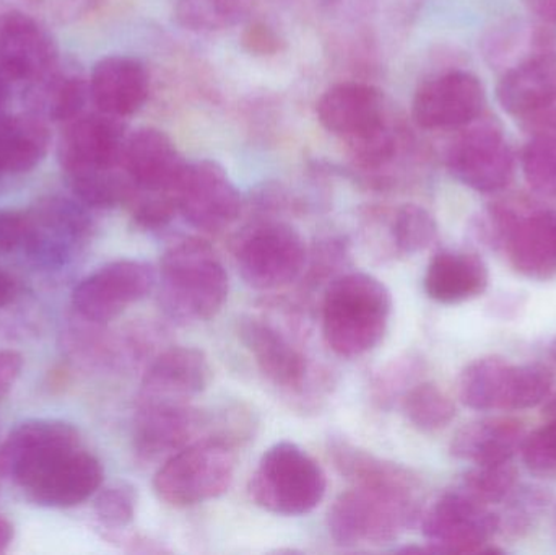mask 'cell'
Wrapping results in <instances>:
<instances>
[{
  "label": "cell",
  "instance_id": "obj_1",
  "mask_svg": "<svg viewBox=\"0 0 556 555\" xmlns=\"http://www.w3.org/2000/svg\"><path fill=\"white\" fill-rule=\"evenodd\" d=\"M391 313V292L381 280L366 273L343 274L324 293V341L340 357H362L384 339Z\"/></svg>",
  "mask_w": 556,
  "mask_h": 555
},
{
  "label": "cell",
  "instance_id": "obj_2",
  "mask_svg": "<svg viewBox=\"0 0 556 555\" xmlns=\"http://www.w3.org/2000/svg\"><path fill=\"white\" fill-rule=\"evenodd\" d=\"M160 302L176 321L195 323L214 318L230 292L228 273L208 241L182 238L160 261Z\"/></svg>",
  "mask_w": 556,
  "mask_h": 555
},
{
  "label": "cell",
  "instance_id": "obj_3",
  "mask_svg": "<svg viewBox=\"0 0 556 555\" xmlns=\"http://www.w3.org/2000/svg\"><path fill=\"white\" fill-rule=\"evenodd\" d=\"M235 468V440L217 433L169 456L156 471L153 489L172 507H194L224 495L233 482Z\"/></svg>",
  "mask_w": 556,
  "mask_h": 555
},
{
  "label": "cell",
  "instance_id": "obj_4",
  "mask_svg": "<svg viewBox=\"0 0 556 555\" xmlns=\"http://www.w3.org/2000/svg\"><path fill=\"white\" fill-rule=\"evenodd\" d=\"M418 495L420 492L353 485L330 507V537L342 546L392 543L420 515Z\"/></svg>",
  "mask_w": 556,
  "mask_h": 555
},
{
  "label": "cell",
  "instance_id": "obj_5",
  "mask_svg": "<svg viewBox=\"0 0 556 555\" xmlns=\"http://www.w3.org/2000/svg\"><path fill=\"white\" fill-rule=\"evenodd\" d=\"M326 489V475L313 456L296 443L278 442L261 456L248 491L270 514L301 517L323 502Z\"/></svg>",
  "mask_w": 556,
  "mask_h": 555
},
{
  "label": "cell",
  "instance_id": "obj_6",
  "mask_svg": "<svg viewBox=\"0 0 556 555\" xmlns=\"http://www.w3.org/2000/svg\"><path fill=\"white\" fill-rule=\"evenodd\" d=\"M13 481L42 507H75L100 491L103 466L80 442L52 446L20 466Z\"/></svg>",
  "mask_w": 556,
  "mask_h": 555
},
{
  "label": "cell",
  "instance_id": "obj_7",
  "mask_svg": "<svg viewBox=\"0 0 556 555\" xmlns=\"http://www.w3.org/2000/svg\"><path fill=\"white\" fill-rule=\"evenodd\" d=\"M554 383V374L544 365H513L490 355L464 368L459 398L473 411H526L545 403Z\"/></svg>",
  "mask_w": 556,
  "mask_h": 555
},
{
  "label": "cell",
  "instance_id": "obj_8",
  "mask_svg": "<svg viewBox=\"0 0 556 555\" xmlns=\"http://www.w3.org/2000/svg\"><path fill=\"white\" fill-rule=\"evenodd\" d=\"M237 264L251 289H283L306 269L303 238L283 222H264L243 235L237 244Z\"/></svg>",
  "mask_w": 556,
  "mask_h": 555
},
{
  "label": "cell",
  "instance_id": "obj_9",
  "mask_svg": "<svg viewBox=\"0 0 556 555\" xmlns=\"http://www.w3.org/2000/svg\"><path fill=\"white\" fill-rule=\"evenodd\" d=\"M428 551L443 554L495 553L490 541L498 534V514L464 494L444 492L421 518Z\"/></svg>",
  "mask_w": 556,
  "mask_h": 555
},
{
  "label": "cell",
  "instance_id": "obj_10",
  "mask_svg": "<svg viewBox=\"0 0 556 555\" xmlns=\"http://www.w3.org/2000/svg\"><path fill=\"white\" fill-rule=\"evenodd\" d=\"M26 214V240L23 251L39 266L61 267L71 263L91 234V218L71 199H39Z\"/></svg>",
  "mask_w": 556,
  "mask_h": 555
},
{
  "label": "cell",
  "instance_id": "obj_11",
  "mask_svg": "<svg viewBox=\"0 0 556 555\" xmlns=\"http://www.w3.org/2000/svg\"><path fill=\"white\" fill-rule=\"evenodd\" d=\"M156 280L159 274L146 261H113L75 287L72 303L87 321H113L130 305L146 299L156 286Z\"/></svg>",
  "mask_w": 556,
  "mask_h": 555
},
{
  "label": "cell",
  "instance_id": "obj_12",
  "mask_svg": "<svg viewBox=\"0 0 556 555\" xmlns=\"http://www.w3.org/2000/svg\"><path fill=\"white\" fill-rule=\"evenodd\" d=\"M179 214L189 225L207 234L230 227L241 212V194L220 163H188L175 189Z\"/></svg>",
  "mask_w": 556,
  "mask_h": 555
},
{
  "label": "cell",
  "instance_id": "obj_13",
  "mask_svg": "<svg viewBox=\"0 0 556 555\" xmlns=\"http://www.w3.org/2000/svg\"><path fill=\"white\" fill-rule=\"evenodd\" d=\"M127 136L123 123L110 114H78L65 123L58 142V160L67 178L123 168Z\"/></svg>",
  "mask_w": 556,
  "mask_h": 555
},
{
  "label": "cell",
  "instance_id": "obj_14",
  "mask_svg": "<svg viewBox=\"0 0 556 555\" xmlns=\"http://www.w3.org/2000/svg\"><path fill=\"white\" fill-rule=\"evenodd\" d=\"M446 163L457 181L479 192L502 191L515 175V153L493 124L460 134L450 147Z\"/></svg>",
  "mask_w": 556,
  "mask_h": 555
},
{
  "label": "cell",
  "instance_id": "obj_15",
  "mask_svg": "<svg viewBox=\"0 0 556 555\" xmlns=\"http://www.w3.org/2000/svg\"><path fill=\"white\" fill-rule=\"evenodd\" d=\"M485 88L470 72L454 71L431 78L415 93L412 114L428 130L469 126L485 108Z\"/></svg>",
  "mask_w": 556,
  "mask_h": 555
},
{
  "label": "cell",
  "instance_id": "obj_16",
  "mask_svg": "<svg viewBox=\"0 0 556 555\" xmlns=\"http://www.w3.org/2000/svg\"><path fill=\"white\" fill-rule=\"evenodd\" d=\"M204 426V414L189 403L139 401L134 450L143 462H155L163 456L168 459L198 440Z\"/></svg>",
  "mask_w": 556,
  "mask_h": 555
},
{
  "label": "cell",
  "instance_id": "obj_17",
  "mask_svg": "<svg viewBox=\"0 0 556 555\" xmlns=\"http://www.w3.org/2000/svg\"><path fill=\"white\" fill-rule=\"evenodd\" d=\"M51 33L33 16L16 10L0 13V77L33 81L58 62Z\"/></svg>",
  "mask_w": 556,
  "mask_h": 555
},
{
  "label": "cell",
  "instance_id": "obj_18",
  "mask_svg": "<svg viewBox=\"0 0 556 555\" xmlns=\"http://www.w3.org/2000/svg\"><path fill=\"white\" fill-rule=\"evenodd\" d=\"M186 165L175 142L163 130L143 127L127 137L123 168L136 191L175 194Z\"/></svg>",
  "mask_w": 556,
  "mask_h": 555
},
{
  "label": "cell",
  "instance_id": "obj_19",
  "mask_svg": "<svg viewBox=\"0 0 556 555\" xmlns=\"http://www.w3.org/2000/svg\"><path fill=\"white\" fill-rule=\"evenodd\" d=\"M212 381L207 355L195 348H172L160 354L147 368L139 401L188 403L204 393Z\"/></svg>",
  "mask_w": 556,
  "mask_h": 555
},
{
  "label": "cell",
  "instance_id": "obj_20",
  "mask_svg": "<svg viewBox=\"0 0 556 555\" xmlns=\"http://www.w3.org/2000/svg\"><path fill=\"white\" fill-rule=\"evenodd\" d=\"M240 338L270 383L294 393L303 390L309 371L306 357L277 326L250 316L240 323Z\"/></svg>",
  "mask_w": 556,
  "mask_h": 555
},
{
  "label": "cell",
  "instance_id": "obj_21",
  "mask_svg": "<svg viewBox=\"0 0 556 555\" xmlns=\"http://www.w3.org/2000/svg\"><path fill=\"white\" fill-rule=\"evenodd\" d=\"M316 111L324 129L346 142L386 124L381 91L359 81H343L324 91Z\"/></svg>",
  "mask_w": 556,
  "mask_h": 555
},
{
  "label": "cell",
  "instance_id": "obj_22",
  "mask_svg": "<svg viewBox=\"0 0 556 555\" xmlns=\"http://www.w3.org/2000/svg\"><path fill=\"white\" fill-rule=\"evenodd\" d=\"M90 98L101 113L123 119L146 104L150 78L146 65L130 55H108L91 71Z\"/></svg>",
  "mask_w": 556,
  "mask_h": 555
},
{
  "label": "cell",
  "instance_id": "obj_23",
  "mask_svg": "<svg viewBox=\"0 0 556 555\" xmlns=\"http://www.w3.org/2000/svg\"><path fill=\"white\" fill-rule=\"evenodd\" d=\"M503 110L513 116H531L556 98V51L542 49L509 68L496 88Z\"/></svg>",
  "mask_w": 556,
  "mask_h": 555
},
{
  "label": "cell",
  "instance_id": "obj_24",
  "mask_svg": "<svg viewBox=\"0 0 556 555\" xmlns=\"http://www.w3.org/2000/svg\"><path fill=\"white\" fill-rule=\"evenodd\" d=\"M516 273L532 280L556 277V212L519 215L505 248Z\"/></svg>",
  "mask_w": 556,
  "mask_h": 555
},
{
  "label": "cell",
  "instance_id": "obj_25",
  "mask_svg": "<svg viewBox=\"0 0 556 555\" xmlns=\"http://www.w3.org/2000/svg\"><path fill=\"white\" fill-rule=\"evenodd\" d=\"M489 280V267L479 254L441 251L428 264L424 286L434 302L454 305L482 295Z\"/></svg>",
  "mask_w": 556,
  "mask_h": 555
},
{
  "label": "cell",
  "instance_id": "obj_26",
  "mask_svg": "<svg viewBox=\"0 0 556 555\" xmlns=\"http://www.w3.org/2000/svg\"><path fill=\"white\" fill-rule=\"evenodd\" d=\"M525 439V427L519 420L506 417L473 420L457 430L450 452L460 462L496 465L511 462L516 453L521 452Z\"/></svg>",
  "mask_w": 556,
  "mask_h": 555
},
{
  "label": "cell",
  "instance_id": "obj_27",
  "mask_svg": "<svg viewBox=\"0 0 556 555\" xmlns=\"http://www.w3.org/2000/svg\"><path fill=\"white\" fill-rule=\"evenodd\" d=\"M90 97L88 84L80 68L75 64L55 62L45 74L29 81L28 101L33 114L42 119L67 123L84 113Z\"/></svg>",
  "mask_w": 556,
  "mask_h": 555
},
{
  "label": "cell",
  "instance_id": "obj_28",
  "mask_svg": "<svg viewBox=\"0 0 556 555\" xmlns=\"http://www.w3.org/2000/svg\"><path fill=\"white\" fill-rule=\"evenodd\" d=\"M51 133L38 114L0 119V179L31 172L48 155Z\"/></svg>",
  "mask_w": 556,
  "mask_h": 555
},
{
  "label": "cell",
  "instance_id": "obj_29",
  "mask_svg": "<svg viewBox=\"0 0 556 555\" xmlns=\"http://www.w3.org/2000/svg\"><path fill=\"white\" fill-rule=\"evenodd\" d=\"M330 458L343 478L353 485L391 489V491H420V482L410 469L376 458L371 453L345 440L330 442Z\"/></svg>",
  "mask_w": 556,
  "mask_h": 555
},
{
  "label": "cell",
  "instance_id": "obj_30",
  "mask_svg": "<svg viewBox=\"0 0 556 555\" xmlns=\"http://www.w3.org/2000/svg\"><path fill=\"white\" fill-rule=\"evenodd\" d=\"M72 442H80V436L71 424L45 419L20 424L0 445V478L12 479L23 463L42 450Z\"/></svg>",
  "mask_w": 556,
  "mask_h": 555
},
{
  "label": "cell",
  "instance_id": "obj_31",
  "mask_svg": "<svg viewBox=\"0 0 556 555\" xmlns=\"http://www.w3.org/2000/svg\"><path fill=\"white\" fill-rule=\"evenodd\" d=\"M402 409L408 422L425 433L446 429L456 417V404L438 384L421 381L402 398Z\"/></svg>",
  "mask_w": 556,
  "mask_h": 555
},
{
  "label": "cell",
  "instance_id": "obj_32",
  "mask_svg": "<svg viewBox=\"0 0 556 555\" xmlns=\"http://www.w3.org/2000/svg\"><path fill=\"white\" fill-rule=\"evenodd\" d=\"M547 489L538 485H518L505 501V510L498 514V533L509 540H521L531 533L551 505Z\"/></svg>",
  "mask_w": 556,
  "mask_h": 555
},
{
  "label": "cell",
  "instance_id": "obj_33",
  "mask_svg": "<svg viewBox=\"0 0 556 555\" xmlns=\"http://www.w3.org/2000/svg\"><path fill=\"white\" fill-rule=\"evenodd\" d=\"M518 488V471L511 462L496 465H473L460 479L457 489L485 507L505 504Z\"/></svg>",
  "mask_w": 556,
  "mask_h": 555
},
{
  "label": "cell",
  "instance_id": "obj_34",
  "mask_svg": "<svg viewBox=\"0 0 556 555\" xmlns=\"http://www.w3.org/2000/svg\"><path fill=\"white\" fill-rule=\"evenodd\" d=\"M438 238V224L433 215L417 204H405L394 214L391 240L394 250L404 256L428 250Z\"/></svg>",
  "mask_w": 556,
  "mask_h": 555
},
{
  "label": "cell",
  "instance_id": "obj_35",
  "mask_svg": "<svg viewBox=\"0 0 556 555\" xmlns=\"http://www.w3.org/2000/svg\"><path fill=\"white\" fill-rule=\"evenodd\" d=\"M521 163L529 186L556 198V136L538 134L522 150Z\"/></svg>",
  "mask_w": 556,
  "mask_h": 555
},
{
  "label": "cell",
  "instance_id": "obj_36",
  "mask_svg": "<svg viewBox=\"0 0 556 555\" xmlns=\"http://www.w3.org/2000/svg\"><path fill=\"white\" fill-rule=\"evenodd\" d=\"M238 0H178L176 18L195 31H214L233 25L240 16Z\"/></svg>",
  "mask_w": 556,
  "mask_h": 555
},
{
  "label": "cell",
  "instance_id": "obj_37",
  "mask_svg": "<svg viewBox=\"0 0 556 555\" xmlns=\"http://www.w3.org/2000/svg\"><path fill=\"white\" fill-rule=\"evenodd\" d=\"M137 510V489L130 482L116 481L101 489L94 501V514L110 530H123L132 524Z\"/></svg>",
  "mask_w": 556,
  "mask_h": 555
},
{
  "label": "cell",
  "instance_id": "obj_38",
  "mask_svg": "<svg viewBox=\"0 0 556 555\" xmlns=\"http://www.w3.org/2000/svg\"><path fill=\"white\" fill-rule=\"evenodd\" d=\"M424 371V362L414 355H405L391 362L376 378L375 400L381 406H391L394 401L405 396L414 384L418 383V377Z\"/></svg>",
  "mask_w": 556,
  "mask_h": 555
},
{
  "label": "cell",
  "instance_id": "obj_39",
  "mask_svg": "<svg viewBox=\"0 0 556 555\" xmlns=\"http://www.w3.org/2000/svg\"><path fill=\"white\" fill-rule=\"evenodd\" d=\"M521 453L531 475L541 479H556V417L526 437Z\"/></svg>",
  "mask_w": 556,
  "mask_h": 555
},
{
  "label": "cell",
  "instance_id": "obj_40",
  "mask_svg": "<svg viewBox=\"0 0 556 555\" xmlns=\"http://www.w3.org/2000/svg\"><path fill=\"white\" fill-rule=\"evenodd\" d=\"M511 205L493 204L473 222L472 231L477 240L496 251H505L513 228L519 218Z\"/></svg>",
  "mask_w": 556,
  "mask_h": 555
},
{
  "label": "cell",
  "instance_id": "obj_41",
  "mask_svg": "<svg viewBox=\"0 0 556 555\" xmlns=\"http://www.w3.org/2000/svg\"><path fill=\"white\" fill-rule=\"evenodd\" d=\"M129 204L134 222L146 230L166 227L179 212L175 194L169 192L136 191Z\"/></svg>",
  "mask_w": 556,
  "mask_h": 555
},
{
  "label": "cell",
  "instance_id": "obj_42",
  "mask_svg": "<svg viewBox=\"0 0 556 555\" xmlns=\"http://www.w3.org/2000/svg\"><path fill=\"white\" fill-rule=\"evenodd\" d=\"M346 143L356 165L365 169L381 168L395 155V139L386 124Z\"/></svg>",
  "mask_w": 556,
  "mask_h": 555
},
{
  "label": "cell",
  "instance_id": "obj_43",
  "mask_svg": "<svg viewBox=\"0 0 556 555\" xmlns=\"http://www.w3.org/2000/svg\"><path fill=\"white\" fill-rule=\"evenodd\" d=\"M346 244L340 240L320 241L319 247L314 250L313 261H311L307 280L311 283L326 280L327 277L336 273L340 264L345 263Z\"/></svg>",
  "mask_w": 556,
  "mask_h": 555
},
{
  "label": "cell",
  "instance_id": "obj_44",
  "mask_svg": "<svg viewBox=\"0 0 556 555\" xmlns=\"http://www.w3.org/2000/svg\"><path fill=\"white\" fill-rule=\"evenodd\" d=\"M26 227L25 212L0 211V254L23 250Z\"/></svg>",
  "mask_w": 556,
  "mask_h": 555
},
{
  "label": "cell",
  "instance_id": "obj_45",
  "mask_svg": "<svg viewBox=\"0 0 556 555\" xmlns=\"http://www.w3.org/2000/svg\"><path fill=\"white\" fill-rule=\"evenodd\" d=\"M23 357L15 351H0V400L9 394L22 374Z\"/></svg>",
  "mask_w": 556,
  "mask_h": 555
},
{
  "label": "cell",
  "instance_id": "obj_46",
  "mask_svg": "<svg viewBox=\"0 0 556 555\" xmlns=\"http://www.w3.org/2000/svg\"><path fill=\"white\" fill-rule=\"evenodd\" d=\"M277 36L267 26L254 25L244 35V45L251 52L260 54H273L278 48Z\"/></svg>",
  "mask_w": 556,
  "mask_h": 555
},
{
  "label": "cell",
  "instance_id": "obj_47",
  "mask_svg": "<svg viewBox=\"0 0 556 555\" xmlns=\"http://www.w3.org/2000/svg\"><path fill=\"white\" fill-rule=\"evenodd\" d=\"M522 121L529 129L535 130V133L556 136V98Z\"/></svg>",
  "mask_w": 556,
  "mask_h": 555
},
{
  "label": "cell",
  "instance_id": "obj_48",
  "mask_svg": "<svg viewBox=\"0 0 556 555\" xmlns=\"http://www.w3.org/2000/svg\"><path fill=\"white\" fill-rule=\"evenodd\" d=\"M20 286L12 274L0 267V308L9 306L18 297Z\"/></svg>",
  "mask_w": 556,
  "mask_h": 555
},
{
  "label": "cell",
  "instance_id": "obj_49",
  "mask_svg": "<svg viewBox=\"0 0 556 555\" xmlns=\"http://www.w3.org/2000/svg\"><path fill=\"white\" fill-rule=\"evenodd\" d=\"M529 2L541 18L556 25V0H529Z\"/></svg>",
  "mask_w": 556,
  "mask_h": 555
},
{
  "label": "cell",
  "instance_id": "obj_50",
  "mask_svg": "<svg viewBox=\"0 0 556 555\" xmlns=\"http://www.w3.org/2000/svg\"><path fill=\"white\" fill-rule=\"evenodd\" d=\"M13 540V527L7 518L0 517V553L7 550Z\"/></svg>",
  "mask_w": 556,
  "mask_h": 555
},
{
  "label": "cell",
  "instance_id": "obj_51",
  "mask_svg": "<svg viewBox=\"0 0 556 555\" xmlns=\"http://www.w3.org/2000/svg\"><path fill=\"white\" fill-rule=\"evenodd\" d=\"M10 90H9V81L3 80L0 77V119H2L3 110H5L7 101H9Z\"/></svg>",
  "mask_w": 556,
  "mask_h": 555
},
{
  "label": "cell",
  "instance_id": "obj_52",
  "mask_svg": "<svg viewBox=\"0 0 556 555\" xmlns=\"http://www.w3.org/2000/svg\"><path fill=\"white\" fill-rule=\"evenodd\" d=\"M545 414H547L551 419L556 417V393L554 396L547 398V404H545Z\"/></svg>",
  "mask_w": 556,
  "mask_h": 555
},
{
  "label": "cell",
  "instance_id": "obj_53",
  "mask_svg": "<svg viewBox=\"0 0 556 555\" xmlns=\"http://www.w3.org/2000/svg\"><path fill=\"white\" fill-rule=\"evenodd\" d=\"M548 354L556 361V338L551 342V345H548Z\"/></svg>",
  "mask_w": 556,
  "mask_h": 555
},
{
  "label": "cell",
  "instance_id": "obj_54",
  "mask_svg": "<svg viewBox=\"0 0 556 555\" xmlns=\"http://www.w3.org/2000/svg\"><path fill=\"white\" fill-rule=\"evenodd\" d=\"M554 525H555V530H556V504H555V510H554Z\"/></svg>",
  "mask_w": 556,
  "mask_h": 555
}]
</instances>
